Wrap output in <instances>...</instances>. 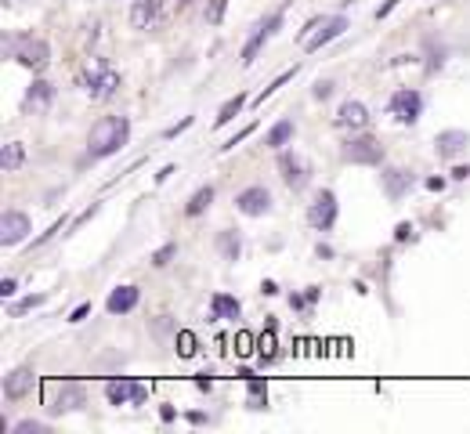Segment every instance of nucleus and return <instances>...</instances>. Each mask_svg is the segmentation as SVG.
<instances>
[{
  "mask_svg": "<svg viewBox=\"0 0 470 434\" xmlns=\"http://www.w3.org/2000/svg\"><path fill=\"white\" fill-rule=\"evenodd\" d=\"M243 105H246V98H243V94H235L232 102H225V105H221V113H218V120H213V127H225L228 120H235Z\"/></svg>",
  "mask_w": 470,
  "mask_h": 434,
  "instance_id": "nucleus-26",
  "label": "nucleus"
},
{
  "mask_svg": "<svg viewBox=\"0 0 470 434\" xmlns=\"http://www.w3.org/2000/svg\"><path fill=\"white\" fill-rule=\"evenodd\" d=\"M427 188H431V192H441V188H445V178H427Z\"/></svg>",
  "mask_w": 470,
  "mask_h": 434,
  "instance_id": "nucleus-42",
  "label": "nucleus"
},
{
  "mask_svg": "<svg viewBox=\"0 0 470 434\" xmlns=\"http://www.w3.org/2000/svg\"><path fill=\"white\" fill-rule=\"evenodd\" d=\"M250 130H253V127H243V130H239V134H235V138H232L228 145H221V148L228 152V148H235V145H239V141H246V138H250Z\"/></svg>",
  "mask_w": 470,
  "mask_h": 434,
  "instance_id": "nucleus-37",
  "label": "nucleus"
},
{
  "mask_svg": "<svg viewBox=\"0 0 470 434\" xmlns=\"http://www.w3.org/2000/svg\"><path fill=\"white\" fill-rule=\"evenodd\" d=\"M87 315H91V304H80V308H76V312L69 315V322H83Z\"/></svg>",
  "mask_w": 470,
  "mask_h": 434,
  "instance_id": "nucleus-38",
  "label": "nucleus"
},
{
  "mask_svg": "<svg viewBox=\"0 0 470 434\" xmlns=\"http://www.w3.org/2000/svg\"><path fill=\"white\" fill-rule=\"evenodd\" d=\"M467 174H470V167H456L453 178H456V181H467Z\"/></svg>",
  "mask_w": 470,
  "mask_h": 434,
  "instance_id": "nucleus-44",
  "label": "nucleus"
},
{
  "mask_svg": "<svg viewBox=\"0 0 470 434\" xmlns=\"http://www.w3.org/2000/svg\"><path fill=\"white\" fill-rule=\"evenodd\" d=\"M366 123H369V108L362 105V102L348 98L344 105L336 108V127H344V130H366Z\"/></svg>",
  "mask_w": 470,
  "mask_h": 434,
  "instance_id": "nucleus-15",
  "label": "nucleus"
},
{
  "mask_svg": "<svg viewBox=\"0 0 470 434\" xmlns=\"http://www.w3.org/2000/svg\"><path fill=\"white\" fill-rule=\"evenodd\" d=\"M279 170H283V181L293 192H301L311 181V167H308L304 156H297V152H283V156H279Z\"/></svg>",
  "mask_w": 470,
  "mask_h": 434,
  "instance_id": "nucleus-11",
  "label": "nucleus"
},
{
  "mask_svg": "<svg viewBox=\"0 0 470 434\" xmlns=\"http://www.w3.org/2000/svg\"><path fill=\"white\" fill-rule=\"evenodd\" d=\"M15 434H48V424H40V420H22V424H15Z\"/></svg>",
  "mask_w": 470,
  "mask_h": 434,
  "instance_id": "nucleus-31",
  "label": "nucleus"
},
{
  "mask_svg": "<svg viewBox=\"0 0 470 434\" xmlns=\"http://www.w3.org/2000/svg\"><path fill=\"white\" fill-rule=\"evenodd\" d=\"M409 188H413V170H401V167L383 170V192H387V200H401Z\"/></svg>",
  "mask_w": 470,
  "mask_h": 434,
  "instance_id": "nucleus-19",
  "label": "nucleus"
},
{
  "mask_svg": "<svg viewBox=\"0 0 470 434\" xmlns=\"http://www.w3.org/2000/svg\"><path fill=\"white\" fill-rule=\"evenodd\" d=\"M138 300H141L138 286H116L109 293V300H105V312H109V315H127V312L138 308Z\"/></svg>",
  "mask_w": 470,
  "mask_h": 434,
  "instance_id": "nucleus-17",
  "label": "nucleus"
},
{
  "mask_svg": "<svg viewBox=\"0 0 470 434\" xmlns=\"http://www.w3.org/2000/svg\"><path fill=\"white\" fill-rule=\"evenodd\" d=\"M218 250H221L225 260H239V253H243V239L235 235V232H221V235H218Z\"/></svg>",
  "mask_w": 470,
  "mask_h": 434,
  "instance_id": "nucleus-24",
  "label": "nucleus"
},
{
  "mask_svg": "<svg viewBox=\"0 0 470 434\" xmlns=\"http://www.w3.org/2000/svg\"><path fill=\"white\" fill-rule=\"evenodd\" d=\"M29 232H33V225H29V217L22 210H8L4 217H0V243L4 246H18Z\"/></svg>",
  "mask_w": 470,
  "mask_h": 434,
  "instance_id": "nucleus-12",
  "label": "nucleus"
},
{
  "mask_svg": "<svg viewBox=\"0 0 470 434\" xmlns=\"http://www.w3.org/2000/svg\"><path fill=\"white\" fill-rule=\"evenodd\" d=\"M250 344H253V337L250 333H239V337H235V355H250L253 351Z\"/></svg>",
  "mask_w": 470,
  "mask_h": 434,
  "instance_id": "nucleus-34",
  "label": "nucleus"
},
{
  "mask_svg": "<svg viewBox=\"0 0 470 434\" xmlns=\"http://www.w3.org/2000/svg\"><path fill=\"white\" fill-rule=\"evenodd\" d=\"M80 83H83V91H87V98H91V102H109V98L120 91V73L113 69V65L98 62L91 73H83V76H80Z\"/></svg>",
  "mask_w": 470,
  "mask_h": 434,
  "instance_id": "nucleus-2",
  "label": "nucleus"
},
{
  "mask_svg": "<svg viewBox=\"0 0 470 434\" xmlns=\"http://www.w3.org/2000/svg\"><path fill=\"white\" fill-rule=\"evenodd\" d=\"M22 163H26V148H22V141H8L4 152H0V167H4V174L18 170Z\"/></svg>",
  "mask_w": 470,
  "mask_h": 434,
  "instance_id": "nucleus-22",
  "label": "nucleus"
},
{
  "mask_svg": "<svg viewBox=\"0 0 470 434\" xmlns=\"http://www.w3.org/2000/svg\"><path fill=\"white\" fill-rule=\"evenodd\" d=\"M264 405H268V387H264V380L253 377L250 380V409H264Z\"/></svg>",
  "mask_w": 470,
  "mask_h": 434,
  "instance_id": "nucleus-28",
  "label": "nucleus"
},
{
  "mask_svg": "<svg viewBox=\"0 0 470 434\" xmlns=\"http://www.w3.org/2000/svg\"><path fill=\"white\" fill-rule=\"evenodd\" d=\"M225 8H228V0H213V4H210V11H206V22H210V26H218V22H221Z\"/></svg>",
  "mask_w": 470,
  "mask_h": 434,
  "instance_id": "nucleus-33",
  "label": "nucleus"
},
{
  "mask_svg": "<svg viewBox=\"0 0 470 434\" xmlns=\"http://www.w3.org/2000/svg\"><path fill=\"white\" fill-rule=\"evenodd\" d=\"M127 138H131V120L127 116H101L87 134V152L94 160L116 156V152L127 145Z\"/></svg>",
  "mask_w": 470,
  "mask_h": 434,
  "instance_id": "nucleus-1",
  "label": "nucleus"
},
{
  "mask_svg": "<svg viewBox=\"0 0 470 434\" xmlns=\"http://www.w3.org/2000/svg\"><path fill=\"white\" fill-rule=\"evenodd\" d=\"M210 318H239V300H235L232 293H213Z\"/></svg>",
  "mask_w": 470,
  "mask_h": 434,
  "instance_id": "nucleus-21",
  "label": "nucleus"
},
{
  "mask_svg": "<svg viewBox=\"0 0 470 434\" xmlns=\"http://www.w3.org/2000/svg\"><path fill=\"white\" fill-rule=\"evenodd\" d=\"M33 387H36V373H33V369H15L11 377H4V395H8L11 402L26 398Z\"/></svg>",
  "mask_w": 470,
  "mask_h": 434,
  "instance_id": "nucleus-18",
  "label": "nucleus"
},
{
  "mask_svg": "<svg viewBox=\"0 0 470 434\" xmlns=\"http://www.w3.org/2000/svg\"><path fill=\"white\" fill-rule=\"evenodd\" d=\"M196 347H199L196 333H192V330H178V355L181 358H192V355H196Z\"/></svg>",
  "mask_w": 470,
  "mask_h": 434,
  "instance_id": "nucleus-27",
  "label": "nucleus"
},
{
  "mask_svg": "<svg viewBox=\"0 0 470 434\" xmlns=\"http://www.w3.org/2000/svg\"><path fill=\"white\" fill-rule=\"evenodd\" d=\"M467 145H470V134H467V130H441V134L434 138V148H438L441 160H456V156H463Z\"/></svg>",
  "mask_w": 470,
  "mask_h": 434,
  "instance_id": "nucleus-16",
  "label": "nucleus"
},
{
  "mask_svg": "<svg viewBox=\"0 0 470 434\" xmlns=\"http://www.w3.org/2000/svg\"><path fill=\"white\" fill-rule=\"evenodd\" d=\"M394 8H398V0H387V4H383V8H380V11H376V18H383V15H391V11H394Z\"/></svg>",
  "mask_w": 470,
  "mask_h": 434,
  "instance_id": "nucleus-43",
  "label": "nucleus"
},
{
  "mask_svg": "<svg viewBox=\"0 0 470 434\" xmlns=\"http://www.w3.org/2000/svg\"><path fill=\"white\" fill-rule=\"evenodd\" d=\"M308 225L318 228V232H329V228L336 225V195H333L329 188L315 195V203H311V210H308Z\"/></svg>",
  "mask_w": 470,
  "mask_h": 434,
  "instance_id": "nucleus-10",
  "label": "nucleus"
},
{
  "mask_svg": "<svg viewBox=\"0 0 470 434\" xmlns=\"http://www.w3.org/2000/svg\"><path fill=\"white\" fill-rule=\"evenodd\" d=\"M105 398H109V405H127V402L141 405L148 398V384L131 380V377H116V380L105 384Z\"/></svg>",
  "mask_w": 470,
  "mask_h": 434,
  "instance_id": "nucleus-7",
  "label": "nucleus"
},
{
  "mask_svg": "<svg viewBox=\"0 0 470 434\" xmlns=\"http://www.w3.org/2000/svg\"><path fill=\"white\" fill-rule=\"evenodd\" d=\"M174 253H178V246H174V243H166V246H159V250L152 253V265H156V268L170 265V257H174Z\"/></svg>",
  "mask_w": 470,
  "mask_h": 434,
  "instance_id": "nucleus-32",
  "label": "nucleus"
},
{
  "mask_svg": "<svg viewBox=\"0 0 470 434\" xmlns=\"http://www.w3.org/2000/svg\"><path fill=\"white\" fill-rule=\"evenodd\" d=\"M235 210L246 214V217H264L271 210V192L264 185H250L235 195Z\"/></svg>",
  "mask_w": 470,
  "mask_h": 434,
  "instance_id": "nucleus-9",
  "label": "nucleus"
},
{
  "mask_svg": "<svg viewBox=\"0 0 470 434\" xmlns=\"http://www.w3.org/2000/svg\"><path fill=\"white\" fill-rule=\"evenodd\" d=\"M159 22H163V0H134V8H131L134 29H156Z\"/></svg>",
  "mask_w": 470,
  "mask_h": 434,
  "instance_id": "nucleus-13",
  "label": "nucleus"
},
{
  "mask_svg": "<svg viewBox=\"0 0 470 434\" xmlns=\"http://www.w3.org/2000/svg\"><path fill=\"white\" fill-rule=\"evenodd\" d=\"M293 76H297V65H293V69H286V73H283V76H275V80H271V83H268V87H264V91H261V94H257V105H261V102H264V98H271V94H275V91H279V87H283V83H286V80H293Z\"/></svg>",
  "mask_w": 470,
  "mask_h": 434,
  "instance_id": "nucleus-29",
  "label": "nucleus"
},
{
  "mask_svg": "<svg viewBox=\"0 0 470 434\" xmlns=\"http://www.w3.org/2000/svg\"><path fill=\"white\" fill-rule=\"evenodd\" d=\"M40 304H44V293H33V297H26V300H18L15 308H11V318L26 315V312H33V308H40Z\"/></svg>",
  "mask_w": 470,
  "mask_h": 434,
  "instance_id": "nucleus-30",
  "label": "nucleus"
},
{
  "mask_svg": "<svg viewBox=\"0 0 470 434\" xmlns=\"http://www.w3.org/2000/svg\"><path fill=\"white\" fill-rule=\"evenodd\" d=\"M15 293V279H4L0 282V297H11Z\"/></svg>",
  "mask_w": 470,
  "mask_h": 434,
  "instance_id": "nucleus-41",
  "label": "nucleus"
},
{
  "mask_svg": "<svg viewBox=\"0 0 470 434\" xmlns=\"http://www.w3.org/2000/svg\"><path fill=\"white\" fill-rule=\"evenodd\" d=\"M279 26H283V11H275L268 22H261V26H257V33H253V36L246 40V48H243V62H246V65H250L253 58H257V51H261L264 43L275 36V29H279Z\"/></svg>",
  "mask_w": 470,
  "mask_h": 434,
  "instance_id": "nucleus-14",
  "label": "nucleus"
},
{
  "mask_svg": "<svg viewBox=\"0 0 470 434\" xmlns=\"http://www.w3.org/2000/svg\"><path fill=\"white\" fill-rule=\"evenodd\" d=\"M44 405L51 412H69L83 405V387L76 380H48L44 384Z\"/></svg>",
  "mask_w": 470,
  "mask_h": 434,
  "instance_id": "nucleus-4",
  "label": "nucleus"
},
{
  "mask_svg": "<svg viewBox=\"0 0 470 434\" xmlns=\"http://www.w3.org/2000/svg\"><path fill=\"white\" fill-rule=\"evenodd\" d=\"M188 127H192V116H185V120H181L178 127H166V130H163V138H178L181 130H188Z\"/></svg>",
  "mask_w": 470,
  "mask_h": 434,
  "instance_id": "nucleus-35",
  "label": "nucleus"
},
{
  "mask_svg": "<svg viewBox=\"0 0 470 434\" xmlns=\"http://www.w3.org/2000/svg\"><path fill=\"white\" fill-rule=\"evenodd\" d=\"M420 113H423V94H420V91H413V87H401V91H394V98H391V116H394L398 123H416Z\"/></svg>",
  "mask_w": 470,
  "mask_h": 434,
  "instance_id": "nucleus-8",
  "label": "nucleus"
},
{
  "mask_svg": "<svg viewBox=\"0 0 470 434\" xmlns=\"http://www.w3.org/2000/svg\"><path fill=\"white\" fill-rule=\"evenodd\" d=\"M210 203H213V188H210V185H203V188H199V192H196V195H192V200H188L185 214H188V217H199V214H203Z\"/></svg>",
  "mask_w": 470,
  "mask_h": 434,
  "instance_id": "nucleus-25",
  "label": "nucleus"
},
{
  "mask_svg": "<svg viewBox=\"0 0 470 434\" xmlns=\"http://www.w3.org/2000/svg\"><path fill=\"white\" fill-rule=\"evenodd\" d=\"M15 58H18V65L40 73V69H48V62H51V48H48V40H40V36H22L15 43Z\"/></svg>",
  "mask_w": 470,
  "mask_h": 434,
  "instance_id": "nucleus-5",
  "label": "nucleus"
},
{
  "mask_svg": "<svg viewBox=\"0 0 470 434\" xmlns=\"http://www.w3.org/2000/svg\"><path fill=\"white\" fill-rule=\"evenodd\" d=\"M333 94V83H315V98L322 102V98H329Z\"/></svg>",
  "mask_w": 470,
  "mask_h": 434,
  "instance_id": "nucleus-39",
  "label": "nucleus"
},
{
  "mask_svg": "<svg viewBox=\"0 0 470 434\" xmlns=\"http://www.w3.org/2000/svg\"><path fill=\"white\" fill-rule=\"evenodd\" d=\"M394 239H398V243H405V239H413V225H409V221H401V225L394 228Z\"/></svg>",
  "mask_w": 470,
  "mask_h": 434,
  "instance_id": "nucleus-36",
  "label": "nucleus"
},
{
  "mask_svg": "<svg viewBox=\"0 0 470 434\" xmlns=\"http://www.w3.org/2000/svg\"><path fill=\"white\" fill-rule=\"evenodd\" d=\"M344 160L358 163V167H376V163H383V145H380V138L358 134L344 145Z\"/></svg>",
  "mask_w": 470,
  "mask_h": 434,
  "instance_id": "nucleus-6",
  "label": "nucleus"
},
{
  "mask_svg": "<svg viewBox=\"0 0 470 434\" xmlns=\"http://www.w3.org/2000/svg\"><path fill=\"white\" fill-rule=\"evenodd\" d=\"M174 416H178V412H174V405H163V409H159V420H163V424H170Z\"/></svg>",
  "mask_w": 470,
  "mask_h": 434,
  "instance_id": "nucleus-40",
  "label": "nucleus"
},
{
  "mask_svg": "<svg viewBox=\"0 0 470 434\" xmlns=\"http://www.w3.org/2000/svg\"><path fill=\"white\" fill-rule=\"evenodd\" d=\"M344 29H348V18H344V15H329V18H322V22H311V26L304 29V36H301V48H304L308 55H315V51H322L329 40H336Z\"/></svg>",
  "mask_w": 470,
  "mask_h": 434,
  "instance_id": "nucleus-3",
  "label": "nucleus"
},
{
  "mask_svg": "<svg viewBox=\"0 0 470 434\" xmlns=\"http://www.w3.org/2000/svg\"><path fill=\"white\" fill-rule=\"evenodd\" d=\"M290 138H293V120H279V123H275V127L268 130L264 145H268V148H283Z\"/></svg>",
  "mask_w": 470,
  "mask_h": 434,
  "instance_id": "nucleus-23",
  "label": "nucleus"
},
{
  "mask_svg": "<svg viewBox=\"0 0 470 434\" xmlns=\"http://www.w3.org/2000/svg\"><path fill=\"white\" fill-rule=\"evenodd\" d=\"M55 102V87L48 80H36L29 91H26V108H33V113H44V108H51Z\"/></svg>",
  "mask_w": 470,
  "mask_h": 434,
  "instance_id": "nucleus-20",
  "label": "nucleus"
}]
</instances>
